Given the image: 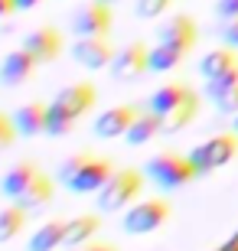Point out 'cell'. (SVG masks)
<instances>
[{"label":"cell","instance_id":"cell-8","mask_svg":"<svg viewBox=\"0 0 238 251\" xmlns=\"http://www.w3.org/2000/svg\"><path fill=\"white\" fill-rule=\"evenodd\" d=\"M150 69V46L147 43H128L124 49L114 52V62H111V75L118 82H137L140 75Z\"/></svg>","mask_w":238,"mask_h":251},{"label":"cell","instance_id":"cell-22","mask_svg":"<svg viewBox=\"0 0 238 251\" xmlns=\"http://www.w3.org/2000/svg\"><path fill=\"white\" fill-rule=\"evenodd\" d=\"M157 134H163V118H157L154 111H140L137 121L131 124V130H128L124 140H128L131 147H144V144H150Z\"/></svg>","mask_w":238,"mask_h":251},{"label":"cell","instance_id":"cell-15","mask_svg":"<svg viewBox=\"0 0 238 251\" xmlns=\"http://www.w3.org/2000/svg\"><path fill=\"white\" fill-rule=\"evenodd\" d=\"M13 124H17V134L23 137H36V134H46L49 127V104L46 101H26L13 111Z\"/></svg>","mask_w":238,"mask_h":251},{"label":"cell","instance_id":"cell-5","mask_svg":"<svg viewBox=\"0 0 238 251\" xmlns=\"http://www.w3.org/2000/svg\"><path fill=\"white\" fill-rule=\"evenodd\" d=\"M238 157V134H215V137L202 140L189 150V160L196 173H215V170L229 167L232 160Z\"/></svg>","mask_w":238,"mask_h":251},{"label":"cell","instance_id":"cell-10","mask_svg":"<svg viewBox=\"0 0 238 251\" xmlns=\"http://www.w3.org/2000/svg\"><path fill=\"white\" fill-rule=\"evenodd\" d=\"M72 59L82 65V69L98 72V69H111V62H114V49L108 46V36H82V39H75Z\"/></svg>","mask_w":238,"mask_h":251},{"label":"cell","instance_id":"cell-27","mask_svg":"<svg viewBox=\"0 0 238 251\" xmlns=\"http://www.w3.org/2000/svg\"><path fill=\"white\" fill-rule=\"evenodd\" d=\"M13 140H17V124H13V118L0 114V150H7Z\"/></svg>","mask_w":238,"mask_h":251},{"label":"cell","instance_id":"cell-25","mask_svg":"<svg viewBox=\"0 0 238 251\" xmlns=\"http://www.w3.org/2000/svg\"><path fill=\"white\" fill-rule=\"evenodd\" d=\"M23 225H26V209H20L17 202L7 205V209H0V245L13 242V238L23 232Z\"/></svg>","mask_w":238,"mask_h":251},{"label":"cell","instance_id":"cell-11","mask_svg":"<svg viewBox=\"0 0 238 251\" xmlns=\"http://www.w3.org/2000/svg\"><path fill=\"white\" fill-rule=\"evenodd\" d=\"M23 49H29L33 56H36L39 65H49L59 59V52H62V33L55 26H36V29H29L26 36H23Z\"/></svg>","mask_w":238,"mask_h":251},{"label":"cell","instance_id":"cell-4","mask_svg":"<svg viewBox=\"0 0 238 251\" xmlns=\"http://www.w3.org/2000/svg\"><path fill=\"white\" fill-rule=\"evenodd\" d=\"M144 176L154 179L160 189H180V186H186V183H192L199 173L192 167L189 153L183 157V153H176V150H163V153H157V157L147 160Z\"/></svg>","mask_w":238,"mask_h":251},{"label":"cell","instance_id":"cell-7","mask_svg":"<svg viewBox=\"0 0 238 251\" xmlns=\"http://www.w3.org/2000/svg\"><path fill=\"white\" fill-rule=\"evenodd\" d=\"M166 215H170V202L166 199H140V202H134L124 212L121 228L128 235H147L154 228H160L166 222Z\"/></svg>","mask_w":238,"mask_h":251},{"label":"cell","instance_id":"cell-26","mask_svg":"<svg viewBox=\"0 0 238 251\" xmlns=\"http://www.w3.org/2000/svg\"><path fill=\"white\" fill-rule=\"evenodd\" d=\"M170 7H173V0H137V17L157 20V17H163Z\"/></svg>","mask_w":238,"mask_h":251},{"label":"cell","instance_id":"cell-28","mask_svg":"<svg viewBox=\"0 0 238 251\" xmlns=\"http://www.w3.org/2000/svg\"><path fill=\"white\" fill-rule=\"evenodd\" d=\"M222 43H225V46H232V49H238V17H232V20H225V23H222Z\"/></svg>","mask_w":238,"mask_h":251},{"label":"cell","instance_id":"cell-13","mask_svg":"<svg viewBox=\"0 0 238 251\" xmlns=\"http://www.w3.org/2000/svg\"><path fill=\"white\" fill-rule=\"evenodd\" d=\"M36 56L29 52V49H13V52H7L3 56V62H0V82L7 85V88H17V85L29 82L33 78V72H36Z\"/></svg>","mask_w":238,"mask_h":251},{"label":"cell","instance_id":"cell-17","mask_svg":"<svg viewBox=\"0 0 238 251\" xmlns=\"http://www.w3.org/2000/svg\"><path fill=\"white\" fill-rule=\"evenodd\" d=\"M206 95L212 98V104L219 108L222 114H238V72L229 75V78H219V82L206 85Z\"/></svg>","mask_w":238,"mask_h":251},{"label":"cell","instance_id":"cell-23","mask_svg":"<svg viewBox=\"0 0 238 251\" xmlns=\"http://www.w3.org/2000/svg\"><path fill=\"white\" fill-rule=\"evenodd\" d=\"M53 193H55V186L49 183V176L39 173V176L26 186V193L17 199V205H20V209H26V212H39V209H46V205L53 202Z\"/></svg>","mask_w":238,"mask_h":251},{"label":"cell","instance_id":"cell-19","mask_svg":"<svg viewBox=\"0 0 238 251\" xmlns=\"http://www.w3.org/2000/svg\"><path fill=\"white\" fill-rule=\"evenodd\" d=\"M65 245V222L62 219H49L29 235V251H55Z\"/></svg>","mask_w":238,"mask_h":251},{"label":"cell","instance_id":"cell-16","mask_svg":"<svg viewBox=\"0 0 238 251\" xmlns=\"http://www.w3.org/2000/svg\"><path fill=\"white\" fill-rule=\"evenodd\" d=\"M36 176H39L36 163H33V160H20V163H13V167L3 173V179H0V193L7 196V199H20Z\"/></svg>","mask_w":238,"mask_h":251},{"label":"cell","instance_id":"cell-31","mask_svg":"<svg viewBox=\"0 0 238 251\" xmlns=\"http://www.w3.org/2000/svg\"><path fill=\"white\" fill-rule=\"evenodd\" d=\"M82 251H114V245H108V242H88Z\"/></svg>","mask_w":238,"mask_h":251},{"label":"cell","instance_id":"cell-29","mask_svg":"<svg viewBox=\"0 0 238 251\" xmlns=\"http://www.w3.org/2000/svg\"><path fill=\"white\" fill-rule=\"evenodd\" d=\"M215 13H219L222 20L238 17V0H219V3H215Z\"/></svg>","mask_w":238,"mask_h":251},{"label":"cell","instance_id":"cell-18","mask_svg":"<svg viewBox=\"0 0 238 251\" xmlns=\"http://www.w3.org/2000/svg\"><path fill=\"white\" fill-rule=\"evenodd\" d=\"M186 95H189V88H186V85L166 82V85H160V88H154V95L147 98V111H154L157 118H166V114L173 111V108L183 101Z\"/></svg>","mask_w":238,"mask_h":251},{"label":"cell","instance_id":"cell-20","mask_svg":"<svg viewBox=\"0 0 238 251\" xmlns=\"http://www.w3.org/2000/svg\"><path fill=\"white\" fill-rule=\"evenodd\" d=\"M196 114H199V95L189 88V95H186L183 101H180L173 111L163 118V134H176V130L189 127V124L196 121Z\"/></svg>","mask_w":238,"mask_h":251},{"label":"cell","instance_id":"cell-30","mask_svg":"<svg viewBox=\"0 0 238 251\" xmlns=\"http://www.w3.org/2000/svg\"><path fill=\"white\" fill-rule=\"evenodd\" d=\"M17 13V0H0V20H7Z\"/></svg>","mask_w":238,"mask_h":251},{"label":"cell","instance_id":"cell-32","mask_svg":"<svg viewBox=\"0 0 238 251\" xmlns=\"http://www.w3.org/2000/svg\"><path fill=\"white\" fill-rule=\"evenodd\" d=\"M39 7V0H17V10H33Z\"/></svg>","mask_w":238,"mask_h":251},{"label":"cell","instance_id":"cell-6","mask_svg":"<svg viewBox=\"0 0 238 251\" xmlns=\"http://www.w3.org/2000/svg\"><path fill=\"white\" fill-rule=\"evenodd\" d=\"M69 26L79 39L82 36H108L111 26H114V13H111L108 3H101V0H85L79 7L72 10V17H69Z\"/></svg>","mask_w":238,"mask_h":251},{"label":"cell","instance_id":"cell-14","mask_svg":"<svg viewBox=\"0 0 238 251\" xmlns=\"http://www.w3.org/2000/svg\"><path fill=\"white\" fill-rule=\"evenodd\" d=\"M199 72L209 82H219V78H229V75L238 72V52L232 46H219V49H209L206 56L199 59Z\"/></svg>","mask_w":238,"mask_h":251},{"label":"cell","instance_id":"cell-35","mask_svg":"<svg viewBox=\"0 0 238 251\" xmlns=\"http://www.w3.org/2000/svg\"><path fill=\"white\" fill-rule=\"evenodd\" d=\"M101 3H108V7H111V3H118V0H101Z\"/></svg>","mask_w":238,"mask_h":251},{"label":"cell","instance_id":"cell-12","mask_svg":"<svg viewBox=\"0 0 238 251\" xmlns=\"http://www.w3.org/2000/svg\"><path fill=\"white\" fill-rule=\"evenodd\" d=\"M196 36H199V29H196V20L189 13H173L157 29V43H170V46H180L186 52L196 46Z\"/></svg>","mask_w":238,"mask_h":251},{"label":"cell","instance_id":"cell-2","mask_svg":"<svg viewBox=\"0 0 238 251\" xmlns=\"http://www.w3.org/2000/svg\"><path fill=\"white\" fill-rule=\"evenodd\" d=\"M111 173H114L111 160L95 157V153H75V157H69L62 167H59V183H62L69 193L95 196L111 179Z\"/></svg>","mask_w":238,"mask_h":251},{"label":"cell","instance_id":"cell-1","mask_svg":"<svg viewBox=\"0 0 238 251\" xmlns=\"http://www.w3.org/2000/svg\"><path fill=\"white\" fill-rule=\"evenodd\" d=\"M95 98H98V92H95L92 82L65 85L62 92L53 98V104H49V127H46V134L49 137H65L69 127H72L82 114L92 111Z\"/></svg>","mask_w":238,"mask_h":251},{"label":"cell","instance_id":"cell-21","mask_svg":"<svg viewBox=\"0 0 238 251\" xmlns=\"http://www.w3.org/2000/svg\"><path fill=\"white\" fill-rule=\"evenodd\" d=\"M92 235H98V215H75L65 222V248H85Z\"/></svg>","mask_w":238,"mask_h":251},{"label":"cell","instance_id":"cell-34","mask_svg":"<svg viewBox=\"0 0 238 251\" xmlns=\"http://www.w3.org/2000/svg\"><path fill=\"white\" fill-rule=\"evenodd\" d=\"M232 130H235V134H238V114H235V118H232Z\"/></svg>","mask_w":238,"mask_h":251},{"label":"cell","instance_id":"cell-9","mask_svg":"<svg viewBox=\"0 0 238 251\" xmlns=\"http://www.w3.org/2000/svg\"><path fill=\"white\" fill-rule=\"evenodd\" d=\"M137 108L134 104H111V108H105V111L95 118L92 130H95V137L101 140H118V137H128V130L131 124L137 121Z\"/></svg>","mask_w":238,"mask_h":251},{"label":"cell","instance_id":"cell-24","mask_svg":"<svg viewBox=\"0 0 238 251\" xmlns=\"http://www.w3.org/2000/svg\"><path fill=\"white\" fill-rule=\"evenodd\" d=\"M183 59H186V49L170 46V43H157V46L150 49V69H154V72H173Z\"/></svg>","mask_w":238,"mask_h":251},{"label":"cell","instance_id":"cell-3","mask_svg":"<svg viewBox=\"0 0 238 251\" xmlns=\"http://www.w3.org/2000/svg\"><path fill=\"white\" fill-rule=\"evenodd\" d=\"M140 189H144V173L137 170H114L111 179L95 193V209L98 212H124L137 202Z\"/></svg>","mask_w":238,"mask_h":251},{"label":"cell","instance_id":"cell-33","mask_svg":"<svg viewBox=\"0 0 238 251\" xmlns=\"http://www.w3.org/2000/svg\"><path fill=\"white\" fill-rule=\"evenodd\" d=\"M219 251H238V238H232V242L229 245H222V248Z\"/></svg>","mask_w":238,"mask_h":251}]
</instances>
